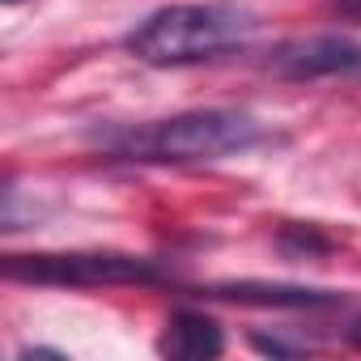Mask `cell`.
Here are the masks:
<instances>
[{"label":"cell","mask_w":361,"mask_h":361,"mask_svg":"<svg viewBox=\"0 0 361 361\" xmlns=\"http://www.w3.org/2000/svg\"><path fill=\"white\" fill-rule=\"evenodd\" d=\"M264 140L259 123L243 111H188L157 123L111 128L98 132V145L123 161H217L230 153H247Z\"/></svg>","instance_id":"6da1fadb"},{"label":"cell","mask_w":361,"mask_h":361,"mask_svg":"<svg viewBox=\"0 0 361 361\" xmlns=\"http://www.w3.org/2000/svg\"><path fill=\"white\" fill-rule=\"evenodd\" d=\"M251 18L226 5H170L145 18L123 43L140 64L153 68H178V64H200L230 47H243L251 35Z\"/></svg>","instance_id":"7a4b0ae2"},{"label":"cell","mask_w":361,"mask_h":361,"mask_svg":"<svg viewBox=\"0 0 361 361\" xmlns=\"http://www.w3.org/2000/svg\"><path fill=\"white\" fill-rule=\"evenodd\" d=\"M9 281L26 285H68V289H102V285H157L166 272L145 255L123 251H39V255H9Z\"/></svg>","instance_id":"3957f363"},{"label":"cell","mask_w":361,"mask_h":361,"mask_svg":"<svg viewBox=\"0 0 361 361\" xmlns=\"http://www.w3.org/2000/svg\"><path fill=\"white\" fill-rule=\"evenodd\" d=\"M268 68L289 81H314V77H353L361 73V43L348 35H310L289 39L268 51Z\"/></svg>","instance_id":"277c9868"},{"label":"cell","mask_w":361,"mask_h":361,"mask_svg":"<svg viewBox=\"0 0 361 361\" xmlns=\"http://www.w3.org/2000/svg\"><path fill=\"white\" fill-rule=\"evenodd\" d=\"M157 348L174 361H213V357H221L226 336H221V323L200 310H174Z\"/></svg>","instance_id":"5b68a950"},{"label":"cell","mask_w":361,"mask_h":361,"mask_svg":"<svg viewBox=\"0 0 361 361\" xmlns=\"http://www.w3.org/2000/svg\"><path fill=\"white\" fill-rule=\"evenodd\" d=\"M213 298H230V302H259V306H336L340 293H327V289H306V285H255V281H243V285H217L209 289Z\"/></svg>","instance_id":"8992f818"},{"label":"cell","mask_w":361,"mask_h":361,"mask_svg":"<svg viewBox=\"0 0 361 361\" xmlns=\"http://www.w3.org/2000/svg\"><path fill=\"white\" fill-rule=\"evenodd\" d=\"M331 243L314 230V226H285V234H281V251L285 255H293V259H306V255H323Z\"/></svg>","instance_id":"52a82bcc"},{"label":"cell","mask_w":361,"mask_h":361,"mask_svg":"<svg viewBox=\"0 0 361 361\" xmlns=\"http://www.w3.org/2000/svg\"><path fill=\"white\" fill-rule=\"evenodd\" d=\"M336 13L348 22H361V0H336Z\"/></svg>","instance_id":"ba28073f"},{"label":"cell","mask_w":361,"mask_h":361,"mask_svg":"<svg viewBox=\"0 0 361 361\" xmlns=\"http://www.w3.org/2000/svg\"><path fill=\"white\" fill-rule=\"evenodd\" d=\"M348 340H353V344L361 348V319H353V327H348Z\"/></svg>","instance_id":"9c48e42d"}]
</instances>
